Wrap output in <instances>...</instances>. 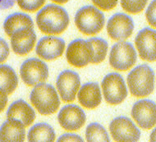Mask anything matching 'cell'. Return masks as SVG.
<instances>
[{"instance_id":"cell-2","label":"cell","mask_w":156,"mask_h":142,"mask_svg":"<svg viewBox=\"0 0 156 142\" xmlns=\"http://www.w3.org/2000/svg\"><path fill=\"white\" fill-rule=\"evenodd\" d=\"M30 102L39 113L49 115L58 109L60 101L54 86L45 83H39L30 93Z\"/></svg>"},{"instance_id":"cell-5","label":"cell","mask_w":156,"mask_h":142,"mask_svg":"<svg viewBox=\"0 0 156 142\" xmlns=\"http://www.w3.org/2000/svg\"><path fill=\"white\" fill-rule=\"evenodd\" d=\"M136 52L131 43L121 41L111 48L109 63L119 71H126L136 62Z\"/></svg>"},{"instance_id":"cell-29","label":"cell","mask_w":156,"mask_h":142,"mask_svg":"<svg viewBox=\"0 0 156 142\" xmlns=\"http://www.w3.org/2000/svg\"><path fill=\"white\" fill-rule=\"evenodd\" d=\"M9 55V47L5 40L0 39V62H3Z\"/></svg>"},{"instance_id":"cell-10","label":"cell","mask_w":156,"mask_h":142,"mask_svg":"<svg viewBox=\"0 0 156 142\" xmlns=\"http://www.w3.org/2000/svg\"><path fill=\"white\" fill-rule=\"evenodd\" d=\"M134 22L131 16L124 13L114 14L108 20L107 31L114 40H126L132 35Z\"/></svg>"},{"instance_id":"cell-7","label":"cell","mask_w":156,"mask_h":142,"mask_svg":"<svg viewBox=\"0 0 156 142\" xmlns=\"http://www.w3.org/2000/svg\"><path fill=\"white\" fill-rule=\"evenodd\" d=\"M66 57L73 66L83 67L90 63L94 58V50L89 40H75L67 46Z\"/></svg>"},{"instance_id":"cell-1","label":"cell","mask_w":156,"mask_h":142,"mask_svg":"<svg viewBox=\"0 0 156 142\" xmlns=\"http://www.w3.org/2000/svg\"><path fill=\"white\" fill-rule=\"evenodd\" d=\"M36 23L43 33L58 35L67 29L69 24V16L62 7L48 4L37 13Z\"/></svg>"},{"instance_id":"cell-4","label":"cell","mask_w":156,"mask_h":142,"mask_svg":"<svg viewBox=\"0 0 156 142\" xmlns=\"http://www.w3.org/2000/svg\"><path fill=\"white\" fill-rule=\"evenodd\" d=\"M105 16L102 12L93 6H86L79 9L75 16V24L81 33L95 35L105 26Z\"/></svg>"},{"instance_id":"cell-28","label":"cell","mask_w":156,"mask_h":142,"mask_svg":"<svg viewBox=\"0 0 156 142\" xmlns=\"http://www.w3.org/2000/svg\"><path fill=\"white\" fill-rule=\"evenodd\" d=\"M155 0H153L146 11V18L152 27H155Z\"/></svg>"},{"instance_id":"cell-15","label":"cell","mask_w":156,"mask_h":142,"mask_svg":"<svg viewBox=\"0 0 156 142\" xmlns=\"http://www.w3.org/2000/svg\"><path fill=\"white\" fill-rule=\"evenodd\" d=\"M35 41L36 35L34 31V28H21L12 35V48L16 54L25 55L32 50Z\"/></svg>"},{"instance_id":"cell-24","label":"cell","mask_w":156,"mask_h":142,"mask_svg":"<svg viewBox=\"0 0 156 142\" xmlns=\"http://www.w3.org/2000/svg\"><path fill=\"white\" fill-rule=\"evenodd\" d=\"M89 42L91 44L94 50V58L92 59V63H100L105 60L108 52V43L101 38H91Z\"/></svg>"},{"instance_id":"cell-9","label":"cell","mask_w":156,"mask_h":142,"mask_svg":"<svg viewBox=\"0 0 156 142\" xmlns=\"http://www.w3.org/2000/svg\"><path fill=\"white\" fill-rule=\"evenodd\" d=\"M111 135L114 140L119 142H136L140 137V130L132 120L119 117L112 121L109 125Z\"/></svg>"},{"instance_id":"cell-32","label":"cell","mask_w":156,"mask_h":142,"mask_svg":"<svg viewBox=\"0 0 156 142\" xmlns=\"http://www.w3.org/2000/svg\"><path fill=\"white\" fill-rule=\"evenodd\" d=\"M16 0H0V10H5L12 8Z\"/></svg>"},{"instance_id":"cell-19","label":"cell","mask_w":156,"mask_h":142,"mask_svg":"<svg viewBox=\"0 0 156 142\" xmlns=\"http://www.w3.org/2000/svg\"><path fill=\"white\" fill-rule=\"evenodd\" d=\"M101 92L99 84L89 82L82 86L78 92V101L87 108H94L101 103Z\"/></svg>"},{"instance_id":"cell-33","label":"cell","mask_w":156,"mask_h":142,"mask_svg":"<svg viewBox=\"0 0 156 142\" xmlns=\"http://www.w3.org/2000/svg\"><path fill=\"white\" fill-rule=\"evenodd\" d=\"M52 1H54L55 3H60V4H62V3H67L68 0H52Z\"/></svg>"},{"instance_id":"cell-13","label":"cell","mask_w":156,"mask_h":142,"mask_svg":"<svg viewBox=\"0 0 156 142\" xmlns=\"http://www.w3.org/2000/svg\"><path fill=\"white\" fill-rule=\"evenodd\" d=\"M58 122L67 131H76L86 122V113L76 105H68L63 107L58 113Z\"/></svg>"},{"instance_id":"cell-8","label":"cell","mask_w":156,"mask_h":142,"mask_svg":"<svg viewBox=\"0 0 156 142\" xmlns=\"http://www.w3.org/2000/svg\"><path fill=\"white\" fill-rule=\"evenodd\" d=\"M21 76L27 86H33L44 82L48 76V66L37 59L26 60L21 67Z\"/></svg>"},{"instance_id":"cell-11","label":"cell","mask_w":156,"mask_h":142,"mask_svg":"<svg viewBox=\"0 0 156 142\" xmlns=\"http://www.w3.org/2000/svg\"><path fill=\"white\" fill-rule=\"evenodd\" d=\"M57 88L60 96L65 102L73 101L81 86L80 76L77 73L70 70H66L58 76Z\"/></svg>"},{"instance_id":"cell-21","label":"cell","mask_w":156,"mask_h":142,"mask_svg":"<svg viewBox=\"0 0 156 142\" xmlns=\"http://www.w3.org/2000/svg\"><path fill=\"white\" fill-rule=\"evenodd\" d=\"M55 132L50 125L38 123L30 129L27 138L30 142H52L55 140Z\"/></svg>"},{"instance_id":"cell-20","label":"cell","mask_w":156,"mask_h":142,"mask_svg":"<svg viewBox=\"0 0 156 142\" xmlns=\"http://www.w3.org/2000/svg\"><path fill=\"white\" fill-rule=\"evenodd\" d=\"M25 27L34 28V23L30 16L24 13H13L8 16L3 23V28L7 35L11 37L17 30Z\"/></svg>"},{"instance_id":"cell-18","label":"cell","mask_w":156,"mask_h":142,"mask_svg":"<svg viewBox=\"0 0 156 142\" xmlns=\"http://www.w3.org/2000/svg\"><path fill=\"white\" fill-rule=\"evenodd\" d=\"M25 138V126L20 121L8 119L0 127L1 142H22Z\"/></svg>"},{"instance_id":"cell-6","label":"cell","mask_w":156,"mask_h":142,"mask_svg":"<svg viewBox=\"0 0 156 142\" xmlns=\"http://www.w3.org/2000/svg\"><path fill=\"white\" fill-rule=\"evenodd\" d=\"M102 89L106 102L119 105L127 96V90L123 78L119 73H110L102 80Z\"/></svg>"},{"instance_id":"cell-26","label":"cell","mask_w":156,"mask_h":142,"mask_svg":"<svg viewBox=\"0 0 156 142\" xmlns=\"http://www.w3.org/2000/svg\"><path fill=\"white\" fill-rule=\"evenodd\" d=\"M20 8L27 12H35L42 7L45 0H16Z\"/></svg>"},{"instance_id":"cell-23","label":"cell","mask_w":156,"mask_h":142,"mask_svg":"<svg viewBox=\"0 0 156 142\" xmlns=\"http://www.w3.org/2000/svg\"><path fill=\"white\" fill-rule=\"evenodd\" d=\"M86 137V140L89 142H108L110 140L108 132L99 123H91L87 126Z\"/></svg>"},{"instance_id":"cell-14","label":"cell","mask_w":156,"mask_h":142,"mask_svg":"<svg viewBox=\"0 0 156 142\" xmlns=\"http://www.w3.org/2000/svg\"><path fill=\"white\" fill-rule=\"evenodd\" d=\"M155 36V30L147 27L141 30L136 37V46L139 55L144 60L152 62L156 59Z\"/></svg>"},{"instance_id":"cell-31","label":"cell","mask_w":156,"mask_h":142,"mask_svg":"<svg viewBox=\"0 0 156 142\" xmlns=\"http://www.w3.org/2000/svg\"><path fill=\"white\" fill-rule=\"evenodd\" d=\"M8 103V94L5 91L0 89V113L5 108Z\"/></svg>"},{"instance_id":"cell-12","label":"cell","mask_w":156,"mask_h":142,"mask_svg":"<svg viewBox=\"0 0 156 142\" xmlns=\"http://www.w3.org/2000/svg\"><path fill=\"white\" fill-rule=\"evenodd\" d=\"M132 116L140 127L151 129L156 122L155 103L149 99L139 100L133 105Z\"/></svg>"},{"instance_id":"cell-16","label":"cell","mask_w":156,"mask_h":142,"mask_svg":"<svg viewBox=\"0 0 156 142\" xmlns=\"http://www.w3.org/2000/svg\"><path fill=\"white\" fill-rule=\"evenodd\" d=\"M65 49L64 40L54 36L43 37L38 42L36 54L41 59L53 60L62 54Z\"/></svg>"},{"instance_id":"cell-30","label":"cell","mask_w":156,"mask_h":142,"mask_svg":"<svg viewBox=\"0 0 156 142\" xmlns=\"http://www.w3.org/2000/svg\"><path fill=\"white\" fill-rule=\"evenodd\" d=\"M58 141H83V140L81 139V137H79L77 135L75 134H65L62 135V137H60L58 139Z\"/></svg>"},{"instance_id":"cell-22","label":"cell","mask_w":156,"mask_h":142,"mask_svg":"<svg viewBox=\"0 0 156 142\" xmlns=\"http://www.w3.org/2000/svg\"><path fill=\"white\" fill-rule=\"evenodd\" d=\"M18 84V78L15 71L7 65H0V89L8 94H12Z\"/></svg>"},{"instance_id":"cell-25","label":"cell","mask_w":156,"mask_h":142,"mask_svg":"<svg viewBox=\"0 0 156 142\" xmlns=\"http://www.w3.org/2000/svg\"><path fill=\"white\" fill-rule=\"evenodd\" d=\"M147 2L148 0H121V5L127 12L136 14L144 10Z\"/></svg>"},{"instance_id":"cell-3","label":"cell","mask_w":156,"mask_h":142,"mask_svg":"<svg viewBox=\"0 0 156 142\" xmlns=\"http://www.w3.org/2000/svg\"><path fill=\"white\" fill-rule=\"evenodd\" d=\"M127 84L132 95L145 97L154 88V73L147 65H140L132 70L127 76Z\"/></svg>"},{"instance_id":"cell-17","label":"cell","mask_w":156,"mask_h":142,"mask_svg":"<svg viewBox=\"0 0 156 142\" xmlns=\"http://www.w3.org/2000/svg\"><path fill=\"white\" fill-rule=\"evenodd\" d=\"M7 117L8 119L20 121L24 126H28L31 125L35 120V113L26 101L19 99L10 105L7 113Z\"/></svg>"},{"instance_id":"cell-27","label":"cell","mask_w":156,"mask_h":142,"mask_svg":"<svg viewBox=\"0 0 156 142\" xmlns=\"http://www.w3.org/2000/svg\"><path fill=\"white\" fill-rule=\"evenodd\" d=\"M92 2L94 5L105 11L113 9L118 4V0H92Z\"/></svg>"}]
</instances>
